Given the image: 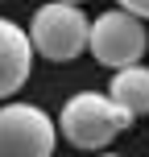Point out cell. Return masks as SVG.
<instances>
[{"mask_svg":"<svg viewBox=\"0 0 149 157\" xmlns=\"http://www.w3.org/2000/svg\"><path fill=\"white\" fill-rule=\"evenodd\" d=\"M133 124V116L116 108L108 95L100 91H79L62 103V116H58V132L75 145V149H87V153H100L104 145H112L124 128Z\"/></svg>","mask_w":149,"mask_h":157,"instance_id":"cell-1","label":"cell"},{"mask_svg":"<svg viewBox=\"0 0 149 157\" xmlns=\"http://www.w3.org/2000/svg\"><path fill=\"white\" fill-rule=\"evenodd\" d=\"M87 21L83 8L75 4H41L33 13V25H29V46L33 54H41L46 62H75L79 54L87 50Z\"/></svg>","mask_w":149,"mask_h":157,"instance_id":"cell-2","label":"cell"},{"mask_svg":"<svg viewBox=\"0 0 149 157\" xmlns=\"http://www.w3.org/2000/svg\"><path fill=\"white\" fill-rule=\"evenodd\" d=\"M87 50L100 66H112V71H124V66H137L141 54L149 50V33H145V21L120 13H100L87 29Z\"/></svg>","mask_w":149,"mask_h":157,"instance_id":"cell-3","label":"cell"},{"mask_svg":"<svg viewBox=\"0 0 149 157\" xmlns=\"http://www.w3.org/2000/svg\"><path fill=\"white\" fill-rule=\"evenodd\" d=\"M58 128L37 103L0 108V157H54Z\"/></svg>","mask_w":149,"mask_h":157,"instance_id":"cell-4","label":"cell"},{"mask_svg":"<svg viewBox=\"0 0 149 157\" xmlns=\"http://www.w3.org/2000/svg\"><path fill=\"white\" fill-rule=\"evenodd\" d=\"M29 71H33L29 33L17 21L0 17V99H8V95L21 91V87L29 83Z\"/></svg>","mask_w":149,"mask_h":157,"instance_id":"cell-5","label":"cell"},{"mask_svg":"<svg viewBox=\"0 0 149 157\" xmlns=\"http://www.w3.org/2000/svg\"><path fill=\"white\" fill-rule=\"evenodd\" d=\"M108 99L116 103L124 116H141V112H149V66H124V71H116V78H112L108 87Z\"/></svg>","mask_w":149,"mask_h":157,"instance_id":"cell-6","label":"cell"},{"mask_svg":"<svg viewBox=\"0 0 149 157\" xmlns=\"http://www.w3.org/2000/svg\"><path fill=\"white\" fill-rule=\"evenodd\" d=\"M116 4H120V13L137 17V21H149V0H116Z\"/></svg>","mask_w":149,"mask_h":157,"instance_id":"cell-7","label":"cell"},{"mask_svg":"<svg viewBox=\"0 0 149 157\" xmlns=\"http://www.w3.org/2000/svg\"><path fill=\"white\" fill-rule=\"evenodd\" d=\"M54 4H75V8H79V4H83V0H54Z\"/></svg>","mask_w":149,"mask_h":157,"instance_id":"cell-8","label":"cell"},{"mask_svg":"<svg viewBox=\"0 0 149 157\" xmlns=\"http://www.w3.org/2000/svg\"><path fill=\"white\" fill-rule=\"evenodd\" d=\"M95 157H120V153H95Z\"/></svg>","mask_w":149,"mask_h":157,"instance_id":"cell-9","label":"cell"}]
</instances>
